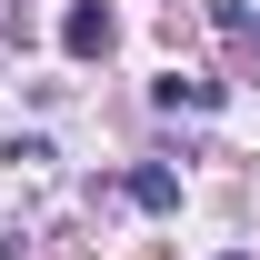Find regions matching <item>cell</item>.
<instances>
[{
	"instance_id": "3",
	"label": "cell",
	"mask_w": 260,
	"mask_h": 260,
	"mask_svg": "<svg viewBox=\"0 0 260 260\" xmlns=\"http://www.w3.org/2000/svg\"><path fill=\"white\" fill-rule=\"evenodd\" d=\"M160 110H220V80H180V70H170V80H160Z\"/></svg>"
},
{
	"instance_id": "2",
	"label": "cell",
	"mask_w": 260,
	"mask_h": 260,
	"mask_svg": "<svg viewBox=\"0 0 260 260\" xmlns=\"http://www.w3.org/2000/svg\"><path fill=\"white\" fill-rule=\"evenodd\" d=\"M120 190L140 200V210H180V170H160V160H140V170L120 180Z\"/></svg>"
},
{
	"instance_id": "4",
	"label": "cell",
	"mask_w": 260,
	"mask_h": 260,
	"mask_svg": "<svg viewBox=\"0 0 260 260\" xmlns=\"http://www.w3.org/2000/svg\"><path fill=\"white\" fill-rule=\"evenodd\" d=\"M250 40H260V20H250Z\"/></svg>"
},
{
	"instance_id": "1",
	"label": "cell",
	"mask_w": 260,
	"mask_h": 260,
	"mask_svg": "<svg viewBox=\"0 0 260 260\" xmlns=\"http://www.w3.org/2000/svg\"><path fill=\"white\" fill-rule=\"evenodd\" d=\"M110 40H120V20H110V0H70V10H60V50H70V60H100Z\"/></svg>"
}]
</instances>
